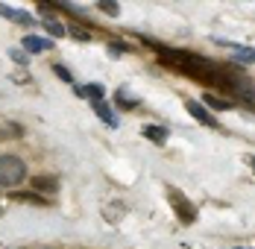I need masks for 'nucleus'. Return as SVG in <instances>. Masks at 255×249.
I'll return each instance as SVG.
<instances>
[{"label":"nucleus","mask_w":255,"mask_h":249,"mask_svg":"<svg viewBox=\"0 0 255 249\" xmlns=\"http://www.w3.org/2000/svg\"><path fill=\"white\" fill-rule=\"evenodd\" d=\"M161 62L173 65L176 71L194 76L200 82H211V85H220L223 82V74H220V65L203 59L200 53H185V50H161Z\"/></svg>","instance_id":"obj_1"},{"label":"nucleus","mask_w":255,"mask_h":249,"mask_svg":"<svg viewBox=\"0 0 255 249\" xmlns=\"http://www.w3.org/2000/svg\"><path fill=\"white\" fill-rule=\"evenodd\" d=\"M24 176H26L24 158H18L12 152L0 155V188H15V185L24 182Z\"/></svg>","instance_id":"obj_2"},{"label":"nucleus","mask_w":255,"mask_h":249,"mask_svg":"<svg viewBox=\"0 0 255 249\" xmlns=\"http://www.w3.org/2000/svg\"><path fill=\"white\" fill-rule=\"evenodd\" d=\"M167 199H170V205H173V211H176V217L182 223H197V208L188 202V197L176 191V188H167Z\"/></svg>","instance_id":"obj_3"},{"label":"nucleus","mask_w":255,"mask_h":249,"mask_svg":"<svg viewBox=\"0 0 255 249\" xmlns=\"http://www.w3.org/2000/svg\"><path fill=\"white\" fill-rule=\"evenodd\" d=\"M185 109H188V115H191V118H197L203 126H211V129H217V126H220L217 121H214V115L205 109L203 103H197V100H185Z\"/></svg>","instance_id":"obj_4"},{"label":"nucleus","mask_w":255,"mask_h":249,"mask_svg":"<svg viewBox=\"0 0 255 249\" xmlns=\"http://www.w3.org/2000/svg\"><path fill=\"white\" fill-rule=\"evenodd\" d=\"M91 109H94V115L100 118L106 126H118V118H115V112L109 109V103L106 100H97V103H91Z\"/></svg>","instance_id":"obj_5"},{"label":"nucleus","mask_w":255,"mask_h":249,"mask_svg":"<svg viewBox=\"0 0 255 249\" xmlns=\"http://www.w3.org/2000/svg\"><path fill=\"white\" fill-rule=\"evenodd\" d=\"M0 15H3V18H9V21H18V24H24V26L32 24V15H26V12H18L15 6H6V3H0Z\"/></svg>","instance_id":"obj_6"},{"label":"nucleus","mask_w":255,"mask_h":249,"mask_svg":"<svg viewBox=\"0 0 255 249\" xmlns=\"http://www.w3.org/2000/svg\"><path fill=\"white\" fill-rule=\"evenodd\" d=\"M41 24H44V29H47V32H53L56 38H62V35H68V29H65V26L59 24V21H56L53 15H47V9H44V6H41Z\"/></svg>","instance_id":"obj_7"},{"label":"nucleus","mask_w":255,"mask_h":249,"mask_svg":"<svg viewBox=\"0 0 255 249\" xmlns=\"http://www.w3.org/2000/svg\"><path fill=\"white\" fill-rule=\"evenodd\" d=\"M232 59H235V62H241V65H255V47L232 44Z\"/></svg>","instance_id":"obj_8"},{"label":"nucleus","mask_w":255,"mask_h":249,"mask_svg":"<svg viewBox=\"0 0 255 249\" xmlns=\"http://www.w3.org/2000/svg\"><path fill=\"white\" fill-rule=\"evenodd\" d=\"M41 50H50V41H47V38L24 35V53H41Z\"/></svg>","instance_id":"obj_9"},{"label":"nucleus","mask_w":255,"mask_h":249,"mask_svg":"<svg viewBox=\"0 0 255 249\" xmlns=\"http://www.w3.org/2000/svg\"><path fill=\"white\" fill-rule=\"evenodd\" d=\"M32 185H35L38 191H50V194L59 191V179H56V176H32Z\"/></svg>","instance_id":"obj_10"},{"label":"nucleus","mask_w":255,"mask_h":249,"mask_svg":"<svg viewBox=\"0 0 255 249\" xmlns=\"http://www.w3.org/2000/svg\"><path fill=\"white\" fill-rule=\"evenodd\" d=\"M144 138H150L153 144H161V147H164V141H167V129H164V126H144Z\"/></svg>","instance_id":"obj_11"},{"label":"nucleus","mask_w":255,"mask_h":249,"mask_svg":"<svg viewBox=\"0 0 255 249\" xmlns=\"http://www.w3.org/2000/svg\"><path fill=\"white\" fill-rule=\"evenodd\" d=\"M203 103H208V106H211V109H217V112H229V109H232V100L217 97V94H211V91L203 97Z\"/></svg>","instance_id":"obj_12"},{"label":"nucleus","mask_w":255,"mask_h":249,"mask_svg":"<svg viewBox=\"0 0 255 249\" xmlns=\"http://www.w3.org/2000/svg\"><path fill=\"white\" fill-rule=\"evenodd\" d=\"M15 199H18V202H35V205H44V202H47V199L38 197L35 191H26V194H15Z\"/></svg>","instance_id":"obj_13"},{"label":"nucleus","mask_w":255,"mask_h":249,"mask_svg":"<svg viewBox=\"0 0 255 249\" xmlns=\"http://www.w3.org/2000/svg\"><path fill=\"white\" fill-rule=\"evenodd\" d=\"M53 74L59 76L62 82H74V74H71V71H68L65 65H53Z\"/></svg>","instance_id":"obj_14"},{"label":"nucleus","mask_w":255,"mask_h":249,"mask_svg":"<svg viewBox=\"0 0 255 249\" xmlns=\"http://www.w3.org/2000/svg\"><path fill=\"white\" fill-rule=\"evenodd\" d=\"M85 97H91V103L103 100V85H88V88H85Z\"/></svg>","instance_id":"obj_15"},{"label":"nucleus","mask_w":255,"mask_h":249,"mask_svg":"<svg viewBox=\"0 0 255 249\" xmlns=\"http://www.w3.org/2000/svg\"><path fill=\"white\" fill-rule=\"evenodd\" d=\"M100 9L106 12V15H118V12H121V6H118V3H109V0H103Z\"/></svg>","instance_id":"obj_16"},{"label":"nucleus","mask_w":255,"mask_h":249,"mask_svg":"<svg viewBox=\"0 0 255 249\" xmlns=\"http://www.w3.org/2000/svg\"><path fill=\"white\" fill-rule=\"evenodd\" d=\"M9 56H12V59H15V62H18V65H26V62H29V56H26L24 50H12V53H9Z\"/></svg>","instance_id":"obj_17"},{"label":"nucleus","mask_w":255,"mask_h":249,"mask_svg":"<svg viewBox=\"0 0 255 249\" xmlns=\"http://www.w3.org/2000/svg\"><path fill=\"white\" fill-rule=\"evenodd\" d=\"M71 35H74V38H79V41H88V38H91V35H88L85 29H79V26H71Z\"/></svg>","instance_id":"obj_18"},{"label":"nucleus","mask_w":255,"mask_h":249,"mask_svg":"<svg viewBox=\"0 0 255 249\" xmlns=\"http://www.w3.org/2000/svg\"><path fill=\"white\" fill-rule=\"evenodd\" d=\"M109 53L118 56V53H127V47H124V44H109Z\"/></svg>","instance_id":"obj_19"},{"label":"nucleus","mask_w":255,"mask_h":249,"mask_svg":"<svg viewBox=\"0 0 255 249\" xmlns=\"http://www.w3.org/2000/svg\"><path fill=\"white\" fill-rule=\"evenodd\" d=\"M250 164H253V167H255V155H253V158H250Z\"/></svg>","instance_id":"obj_20"},{"label":"nucleus","mask_w":255,"mask_h":249,"mask_svg":"<svg viewBox=\"0 0 255 249\" xmlns=\"http://www.w3.org/2000/svg\"><path fill=\"white\" fill-rule=\"evenodd\" d=\"M238 249H244V247H238Z\"/></svg>","instance_id":"obj_21"}]
</instances>
